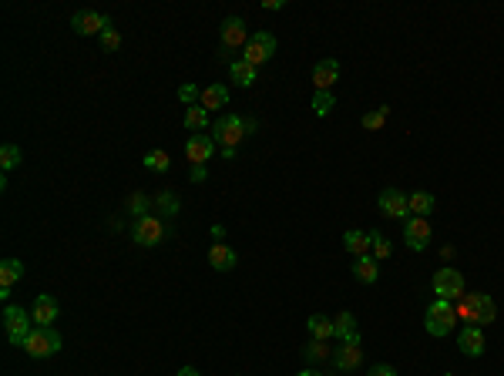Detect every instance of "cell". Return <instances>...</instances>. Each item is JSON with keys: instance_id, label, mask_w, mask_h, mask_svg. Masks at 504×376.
Here are the masks:
<instances>
[{"instance_id": "24", "label": "cell", "mask_w": 504, "mask_h": 376, "mask_svg": "<svg viewBox=\"0 0 504 376\" xmlns=\"http://www.w3.org/2000/svg\"><path fill=\"white\" fill-rule=\"evenodd\" d=\"M343 249H347L349 256H370V235L367 232H360V228H349L347 235H343Z\"/></svg>"}, {"instance_id": "2", "label": "cell", "mask_w": 504, "mask_h": 376, "mask_svg": "<svg viewBox=\"0 0 504 376\" xmlns=\"http://www.w3.org/2000/svg\"><path fill=\"white\" fill-rule=\"evenodd\" d=\"M454 322H457V309H454V302L450 299H434L427 306V320H424V329L430 336H447L450 329H454Z\"/></svg>"}, {"instance_id": "31", "label": "cell", "mask_w": 504, "mask_h": 376, "mask_svg": "<svg viewBox=\"0 0 504 376\" xmlns=\"http://www.w3.org/2000/svg\"><path fill=\"white\" fill-rule=\"evenodd\" d=\"M367 235H370V249H373V259H377V263H380V259H387L390 252H393V249H390V239L384 235V232H377V228H373V232H367Z\"/></svg>"}, {"instance_id": "22", "label": "cell", "mask_w": 504, "mask_h": 376, "mask_svg": "<svg viewBox=\"0 0 504 376\" xmlns=\"http://www.w3.org/2000/svg\"><path fill=\"white\" fill-rule=\"evenodd\" d=\"M333 329H336L340 343H360V329H356V316L353 313H340L333 320Z\"/></svg>"}, {"instance_id": "35", "label": "cell", "mask_w": 504, "mask_h": 376, "mask_svg": "<svg viewBox=\"0 0 504 376\" xmlns=\"http://www.w3.org/2000/svg\"><path fill=\"white\" fill-rule=\"evenodd\" d=\"M155 208H162L165 215H178V198H175L172 191H162L155 198Z\"/></svg>"}, {"instance_id": "42", "label": "cell", "mask_w": 504, "mask_h": 376, "mask_svg": "<svg viewBox=\"0 0 504 376\" xmlns=\"http://www.w3.org/2000/svg\"><path fill=\"white\" fill-rule=\"evenodd\" d=\"M255 128H259V125H255V118H246V132L255 134Z\"/></svg>"}, {"instance_id": "10", "label": "cell", "mask_w": 504, "mask_h": 376, "mask_svg": "<svg viewBox=\"0 0 504 376\" xmlns=\"http://www.w3.org/2000/svg\"><path fill=\"white\" fill-rule=\"evenodd\" d=\"M377 205L380 212L387 215V219H410V205H407V195L400 191V188H384L380 191V198H377Z\"/></svg>"}, {"instance_id": "32", "label": "cell", "mask_w": 504, "mask_h": 376, "mask_svg": "<svg viewBox=\"0 0 504 376\" xmlns=\"http://www.w3.org/2000/svg\"><path fill=\"white\" fill-rule=\"evenodd\" d=\"M145 169L148 171H168L172 169V158H168V151H148V155H145Z\"/></svg>"}, {"instance_id": "29", "label": "cell", "mask_w": 504, "mask_h": 376, "mask_svg": "<svg viewBox=\"0 0 504 376\" xmlns=\"http://www.w3.org/2000/svg\"><path fill=\"white\" fill-rule=\"evenodd\" d=\"M387 114H390V104H380V108H373V111L363 114V121H360V125H363L367 132H380V128L387 125Z\"/></svg>"}, {"instance_id": "9", "label": "cell", "mask_w": 504, "mask_h": 376, "mask_svg": "<svg viewBox=\"0 0 504 376\" xmlns=\"http://www.w3.org/2000/svg\"><path fill=\"white\" fill-rule=\"evenodd\" d=\"M71 27H74V34L81 38H91V34H104L108 27H111V20L104 17V14H97V10H78L74 17H71Z\"/></svg>"}, {"instance_id": "6", "label": "cell", "mask_w": 504, "mask_h": 376, "mask_svg": "<svg viewBox=\"0 0 504 376\" xmlns=\"http://www.w3.org/2000/svg\"><path fill=\"white\" fill-rule=\"evenodd\" d=\"M276 54V38H272L269 31H259V34H252L249 44L242 47V61H249L252 68H262L269 57Z\"/></svg>"}, {"instance_id": "13", "label": "cell", "mask_w": 504, "mask_h": 376, "mask_svg": "<svg viewBox=\"0 0 504 376\" xmlns=\"http://www.w3.org/2000/svg\"><path fill=\"white\" fill-rule=\"evenodd\" d=\"M330 359L340 373H353V370L363 366V350H360V343H340V346L333 350Z\"/></svg>"}, {"instance_id": "19", "label": "cell", "mask_w": 504, "mask_h": 376, "mask_svg": "<svg viewBox=\"0 0 504 376\" xmlns=\"http://www.w3.org/2000/svg\"><path fill=\"white\" fill-rule=\"evenodd\" d=\"M209 263H212V269H219V272H229V269H235L239 256H235V249H229L226 242H215L212 249H209Z\"/></svg>"}, {"instance_id": "1", "label": "cell", "mask_w": 504, "mask_h": 376, "mask_svg": "<svg viewBox=\"0 0 504 376\" xmlns=\"http://www.w3.org/2000/svg\"><path fill=\"white\" fill-rule=\"evenodd\" d=\"M457 316H464L467 326H487V322L498 320V306L491 296L485 292H474V296H461V306H454Z\"/></svg>"}, {"instance_id": "40", "label": "cell", "mask_w": 504, "mask_h": 376, "mask_svg": "<svg viewBox=\"0 0 504 376\" xmlns=\"http://www.w3.org/2000/svg\"><path fill=\"white\" fill-rule=\"evenodd\" d=\"M262 10H283V0H262Z\"/></svg>"}, {"instance_id": "30", "label": "cell", "mask_w": 504, "mask_h": 376, "mask_svg": "<svg viewBox=\"0 0 504 376\" xmlns=\"http://www.w3.org/2000/svg\"><path fill=\"white\" fill-rule=\"evenodd\" d=\"M333 108H336V94L333 91H313V111H316V118H326Z\"/></svg>"}, {"instance_id": "12", "label": "cell", "mask_w": 504, "mask_h": 376, "mask_svg": "<svg viewBox=\"0 0 504 376\" xmlns=\"http://www.w3.org/2000/svg\"><path fill=\"white\" fill-rule=\"evenodd\" d=\"M215 138L212 134H192L189 141H185V158L192 162V165H209L215 155Z\"/></svg>"}, {"instance_id": "26", "label": "cell", "mask_w": 504, "mask_h": 376, "mask_svg": "<svg viewBox=\"0 0 504 376\" xmlns=\"http://www.w3.org/2000/svg\"><path fill=\"white\" fill-rule=\"evenodd\" d=\"M20 279H24V263H20V259H3V263H0V285L10 289V285Z\"/></svg>"}, {"instance_id": "7", "label": "cell", "mask_w": 504, "mask_h": 376, "mask_svg": "<svg viewBox=\"0 0 504 376\" xmlns=\"http://www.w3.org/2000/svg\"><path fill=\"white\" fill-rule=\"evenodd\" d=\"M132 239H135L138 245H145V249L158 245L162 239H165V226H162V219H158L155 212H152V215H141V219H135V226H132Z\"/></svg>"}, {"instance_id": "25", "label": "cell", "mask_w": 504, "mask_h": 376, "mask_svg": "<svg viewBox=\"0 0 504 376\" xmlns=\"http://www.w3.org/2000/svg\"><path fill=\"white\" fill-rule=\"evenodd\" d=\"M306 329H310L313 339H330V336H336V329H333V320H330V316H320V313H313L310 320H306Z\"/></svg>"}, {"instance_id": "37", "label": "cell", "mask_w": 504, "mask_h": 376, "mask_svg": "<svg viewBox=\"0 0 504 376\" xmlns=\"http://www.w3.org/2000/svg\"><path fill=\"white\" fill-rule=\"evenodd\" d=\"M101 47H104V51H118V47H121V34H118L115 27H108V31L101 34Z\"/></svg>"}, {"instance_id": "44", "label": "cell", "mask_w": 504, "mask_h": 376, "mask_svg": "<svg viewBox=\"0 0 504 376\" xmlns=\"http://www.w3.org/2000/svg\"><path fill=\"white\" fill-rule=\"evenodd\" d=\"M444 376H457V373H444Z\"/></svg>"}, {"instance_id": "18", "label": "cell", "mask_w": 504, "mask_h": 376, "mask_svg": "<svg viewBox=\"0 0 504 376\" xmlns=\"http://www.w3.org/2000/svg\"><path fill=\"white\" fill-rule=\"evenodd\" d=\"M198 104H202L205 111H219V108H226V104H229V88H226V84H209V88H202Z\"/></svg>"}, {"instance_id": "17", "label": "cell", "mask_w": 504, "mask_h": 376, "mask_svg": "<svg viewBox=\"0 0 504 376\" xmlns=\"http://www.w3.org/2000/svg\"><path fill=\"white\" fill-rule=\"evenodd\" d=\"M31 316H34V326H51V322L58 320V299L54 296H38L34 299V309H31Z\"/></svg>"}, {"instance_id": "39", "label": "cell", "mask_w": 504, "mask_h": 376, "mask_svg": "<svg viewBox=\"0 0 504 376\" xmlns=\"http://www.w3.org/2000/svg\"><path fill=\"white\" fill-rule=\"evenodd\" d=\"M192 182H205V165H192V175H189Z\"/></svg>"}, {"instance_id": "3", "label": "cell", "mask_w": 504, "mask_h": 376, "mask_svg": "<svg viewBox=\"0 0 504 376\" xmlns=\"http://www.w3.org/2000/svg\"><path fill=\"white\" fill-rule=\"evenodd\" d=\"M27 357H34V359H47V357H54L61 350V336L54 333V326H34L31 329V336L24 339V346H20Z\"/></svg>"}, {"instance_id": "23", "label": "cell", "mask_w": 504, "mask_h": 376, "mask_svg": "<svg viewBox=\"0 0 504 376\" xmlns=\"http://www.w3.org/2000/svg\"><path fill=\"white\" fill-rule=\"evenodd\" d=\"M407 205H410V215H414V219H427V215L434 212V195L424 191V188H420V191H410Z\"/></svg>"}, {"instance_id": "21", "label": "cell", "mask_w": 504, "mask_h": 376, "mask_svg": "<svg viewBox=\"0 0 504 376\" xmlns=\"http://www.w3.org/2000/svg\"><path fill=\"white\" fill-rule=\"evenodd\" d=\"M353 276H356V282H363V285H373V282L380 279V265H377L373 256H360V259L353 263Z\"/></svg>"}, {"instance_id": "15", "label": "cell", "mask_w": 504, "mask_h": 376, "mask_svg": "<svg viewBox=\"0 0 504 376\" xmlns=\"http://www.w3.org/2000/svg\"><path fill=\"white\" fill-rule=\"evenodd\" d=\"M340 81V61L336 57H323L313 68V88L316 91H333V84Z\"/></svg>"}, {"instance_id": "33", "label": "cell", "mask_w": 504, "mask_h": 376, "mask_svg": "<svg viewBox=\"0 0 504 376\" xmlns=\"http://www.w3.org/2000/svg\"><path fill=\"white\" fill-rule=\"evenodd\" d=\"M20 162H24V155H20L17 145H3V148H0V165H3V171L17 169Z\"/></svg>"}, {"instance_id": "14", "label": "cell", "mask_w": 504, "mask_h": 376, "mask_svg": "<svg viewBox=\"0 0 504 376\" xmlns=\"http://www.w3.org/2000/svg\"><path fill=\"white\" fill-rule=\"evenodd\" d=\"M404 242H407L410 252H424L427 242H430V222L410 215L407 222H404Z\"/></svg>"}, {"instance_id": "5", "label": "cell", "mask_w": 504, "mask_h": 376, "mask_svg": "<svg viewBox=\"0 0 504 376\" xmlns=\"http://www.w3.org/2000/svg\"><path fill=\"white\" fill-rule=\"evenodd\" d=\"M31 329H34V316H27L20 306H7V309H3V333H7V343L24 346V339L31 336Z\"/></svg>"}, {"instance_id": "20", "label": "cell", "mask_w": 504, "mask_h": 376, "mask_svg": "<svg viewBox=\"0 0 504 376\" xmlns=\"http://www.w3.org/2000/svg\"><path fill=\"white\" fill-rule=\"evenodd\" d=\"M229 75L239 88H252L255 84V77H259V68H252L249 61H242V57H235L233 64H229Z\"/></svg>"}, {"instance_id": "34", "label": "cell", "mask_w": 504, "mask_h": 376, "mask_svg": "<svg viewBox=\"0 0 504 376\" xmlns=\"http://www.w3.org/2000/svg\"><path fill=\"white\" fill-rule=\"evenodd\" d=\"M128 208L135 212L138 219H141V215H152V198H148V195H141V191H135V195L128 198Z\"/></svg>"}, {"instance_id": "41", "label": "cell", "mask_w": 504, "mask_h": 376, "mask_svg": "<svg viewBox=\"0 0 504 376\" xmlns=\"http://www.w3.org/2000/svg\"><path fill=\"white\" fill-rule=\"evenodd\" d=\"M178 376H202V373H198L195 366H182V370H178Z\"/></svg>"}, {"instance_id": "38", "label": "cell", "mask_w": 504, "mask_h": 376, "mask_svg": "<svg viewBox=\"0 0 504 376\" xmlns=\"http://www.w3.org/2000/svg\"><path fill=\"white\" fill-rule=\"evenodd\" d=\"M367 376H397V370H393V366H387V363H377V366H370Z\"/></svg>"}, {"instance_id": "36", "label": "cell", "mask_w": 504, "mask_h": 376, "mask_svg": "<svg viewBox=\"0 0 504 376\" xmlns=\"http://www.w3.org/2000/svg\"><path fill=\"white\" fill-rule=\"evenodd\" d=\"M198 97H202L198 84H182V88H178V101H182V104H189V108H192Z\"/></svg>"}, {"instance_id": "11", "label": "cell", "mask_w": 504, "mask_h": 376, "mask_svg": "<svg viewBox=\"0 0 504 376\" xmlns=\"http://www.w3.org/2000/svg\"><path fill=\"white\" fill-rule=\"evenodd\" d=\"M246 44H249V34H246L242 17H226L222 20V51L233 54V51H242Z\"/></svg>"}, {"instance_id": "16", "label": "cell", "mask_w": 504, "mask_h": 376, "mask_svg": "<svg viewBox=\"0 0 504 376\" xmlns=\"http://www.w3.org/2000/svg\"><path fill=\"white\" fill-rule=\"evenodd\" d=\"M457 350H461L464 357H481V353H485V333H481V326H464V329L457 333Z\"/></svg>"}, {"instance_id": "28", "label": "cell", "mask_w": 504, "mask_h": 376, "mask_svg": "<svg viewBox=\"0 0 504 376\" xmlns=\"http://www.w3.org/2000/svg\"><path fill=\"white\" fill-rule=\"evenodd\" d=\"M185 128H189V132H205V128H209V111H205L202 104H192V108L185 111Z\"/></svg>"}, {"instance_id": "27", "label": "cell", "mask_w": 504, "mask_h": 376, "mask_svg": "<svg viewBox=\"0 0 504 376\" xmlns=\"http://www.w3.org/2000/svg\"><path fill=\"white\" fill-rule=\"evenodd\" d=\"M303 357H306V363H323V359L333 357V350L326 346V339H310L303 346Z\"/></svg>"}, {"instance_id": "4", "label": "cell", "mask_w": 504, "mask_h": 376, "mask_svg": "<svg viewBox=\"0 0 504 376\" xmlns=\"http://www.w3.org/2000/svg\"><path fill=\"white\" fill-rule=\"evenodd\" d=\"M246 134H249L246 132V118H239V114H222L212 125V138L219 148H239Z\"/></svg>"}, {"instance_id": "8", "label": "cell", "mask_w": 504, "mask_h": 376, "mask_svg": "<svg viewBox=\"0 0 504 376\" xmlns=\"http://www.w3.org/2000/svg\"><path fill=\"white\" fill-rule=\"evenodd\" d=\"M434 292H437V299H461L464 296V276L457 269H437L434 272Z\"/></svg>"}, {"instance_id": "43", "label": "cell", "mask_w": 504, "mask_h": 376, "mask_svg": "<svg viewBox=\"0 0 504 376\" xmlns=\"http://www.w3.org/2000/svg\"><path fill=\"white\" fill-rule=\"evenodd\" d=\"M296 376H323V373H320V370H313V366H310V370H303V373H296Z\"/></svg>"}]
</instances>
